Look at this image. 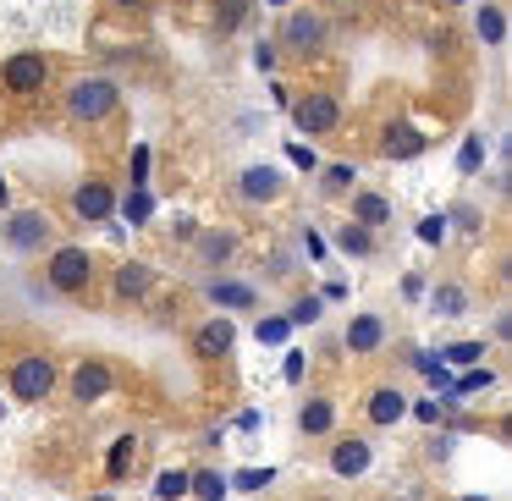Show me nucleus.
Here are the masks:
<instances>
[{
	"instance_id": "9",
	"label": "nucleus",
	"mask_w": 512,
	"mask_h": 501,
	"mask_svg": "<svg viewBox=\"0 0 512 501\" xmlns=\"http://www.w3.org/2000/svg\"><path fill=\"white\" fill-rule=\"evenodd\" d=\"M72 397H78V402L111 397V369H105V364H83L78 375H72Z\"/></svg>"
},
{
	"instance_id": "1",
	"label": "nucleus",
	"mask_w": 512,
	"mask_h": 501,
	"mask_svg": "<svg viewBox=\"0 0 512 501\" xmlns=\"http://www.w3.org/2000/svg\"><path fill=\"white\" fill-rule=\"evenodd\" d=\"M116 100H122V89H116L111 78H83V83L67 89V111L78 116V122H100V116H111Z\"/></svg>"
},
{
	"instance_id": "29",
	"label": "nucleus",
	"mask_w": 512,
	"mask_h": 501,
	"mask_svg": "<svg viewBox=\"0 0 512 501\" xmlns=\"http://www.w3.org/2000/svg\"><path fill=\"white\" fill-rule=\"evenodd\" d=\"M320 309H325L320 298H298V303H292L287 320H292V325H314V320H320Z\"/></svg>"
},
{
	"instance_id": "7",
	"label": "nucleus",
	"mask_w": 512,
	"mask_h": 501,
	"mask_svg": "<svg viewBox=\"0 0 512 501\" xmlns=\"http://www.w3.org/2000/svg\"><path fill=\"white\" fill-rule=\"evenodd\" d=\"M281 39H287L292 50H314L325 39V17L320 12H292L287 28H281Z\"/></svg>"
},
{
	"instance_id": "13",
	"label": "nucleus",
	"mask_w": 512,
	"mask_h": 501,
	"mask_svg": "<svg viewBox=\"0 0 512 501\" xmlns=\"http://www.w3.org/2000/svg\"><path fill=\"white\" fill-rule=\"evenodd\" d=\"M380 342H386V325H380V314H358V320L347 325V347H353V353H375Z\"/></svg>"
},
{
	"instance_id": "26",
	"label": "nucleus",
	"mask_w": 512,
	"mask_h": 501,
	"mask_svg": "<svg viewBox=\"0 0 512 501\" xmlns=\"http://www.w3.org/2000/svg\"><path fill=\"white\" fill-rule=\"evenodd\" d=\"M479 160H485V138H479V133H468V138H463V155H457V166H463L468 177H474V171H479Z\"/></svg>"
},
{
	"instance_id": "22",
	"label": "nucleus",
	"mask_w": 512,
	"mask_h": 501,
	"mask_svg": "<svg viewBox=\"0 0 512 501\" xmlns=\"http://www.w3.org/2000/svg\"><path fill=\"white\" fill-rule=\"evenodd\" d=\"M199 254H204V265H221V259H232V237H226V232L199 237Z\"/></svg>"
},
{
	"instance_id": "21",
	"label": "nucleus",
	"mask_w": 512,
	"mask_h": 501,
	"mask_svg": "<svg viewBox=\"0 0 512 501\" xmlns=\"http://www.w3.org/2000/svg\"><path fill=\"white\" fill-rule=\"evenodd\" d=\"M188 490H193L199 501H221V496H226V479H221V474H188Z\"/></svg>"
},
{
	"instance_id": "41",
	"label": "nucleus",
	"mask_w": 512,
	"mask_h": 501,
	"mask_svg": "<svg viewBox=\"0 0 512 501\" xmlns=\"http://www.w3.org/2000/svg\"><path fill=\"white\" fill-rule=\"evenodd\" d=\"M463 501H485V496H463Z\"/></svg>"
},
{
	"instance_id": "40",
	"label": "nucleus",
	"mask_w": 512,
	"mask_h": 501,
	"mask_svg": "<svg viewBox=\"0 0 512 501\" xmlns=\"http://www.w3.org/2000/svg\"><path fill=\"white\" fill-rule=\"evenodd\" d=\"M116 6H138V0H116Z\"/></svg>"
},
{
	"instance_id": "14",
	"label": "nucleus",
	"mask_w": 512,
	"mask_h": 501,
	"mask_svg": "<svg viewBox=\"0 0 512 501\" xmlns=\"http://www.w3.org/2000/svg\"><path fill=\"white\" fill-rule=\"evenodd\" d=\"M419 149H424V133H413V127H386V138H380L386 160H413Z\"/></svg>"
},
{
	"instance_id": "11",
	"label": "nucleus",
	"mask_w": 512,
	"mask_h": 501,
	"mask_svg": "<svg viewBox=\"0 0 512 501\" xmlns=\"http://www.w3.org/2000/svg\"><path fill=\"white\" fill-rule=\"evenodd\" d=\"M331 468H336L342 479H358V474L369 468V441H358V435H353V441H336V452H331Z\"/></svg>"
},
{
	"instance_id": "10",
	"label": "nucleus",
	"mask_w": 512,
	"mask_h": 501,
	"mask_svg": "<svg viewBox=\"0 0 512 501\" xmlns=\"http://www.w3.org/2000/svg\"><path fill=\"white\" fill-rule=\"evenodd\" d=\"M232 342H237L232 320H210V325H199V336H193L199 358H221V353H232Z\"/></svg>"
},
{
	"instance_id": "4",
	"label": "nucleus",
	"mask_w": 512,
	"mask_h": 501,
	"mask_svg": "<svg viewBox=\"0 0 512 501\" xmlns=\"http://www.w3.org/2000/svg\"><path fill=\"white\" fill-rule=\"evenodd\" d=\"M6 243H12L17 254H34V248H45V243H50V215L17 210L12 221H6Z\"/></svg>"
},
{
	"instance_id": "5",
	"label": "nucleus",
	"mask_w": 512,
	"mask_h": 501,
	"mask_svg": "<svg viewBox=\"0 0 512 501\" xmlns=\"http://www.w3.org/2000/svg\"><path fill=\"white\" fill-rule=\"evenodd\" d=\"M292 122H298L303 133H331V127L342 122V105H336L331 94H309V100L292 105Z\"/></svg>"
},
{
	"instance_id": "16",
	"label": "nucleus",
	"mask_w": 512,
	"mask_h": 501,
	"mask_svg": "<svg viewBox=\"0 0 512 501\" xmlns=\"http://www.w3.org/2000/svg\"><path fill=\"white\" fill-rule=\"evenodd\" d=\"M353 221L358 226H386L391 221V204L380 193H353Z\"/></svg>"
},
{
	"instance_id": "20",
	"label": "nucleus",
	"mask_w": 512,
	"mask_h": 501,
	"mask_svg": "<svg viewBox=\"0 0 512 501\" xmlns=\"http://www.w3.org/2000/svg\"><path fill=\"white\" fill-rule=\"evenodd\" d=\"M331 419H336V408H331V402H325V397H314L309 402V408H303V430H309V435H325V430H331Z\"/></svg>"
},
{
	"instance_id": "8",
	"label": "nucleus",
	"mask_w": 512,
	"mask_h": 501,
	"mask_svg": "<svg viewBox=\"0 0 512 501\" xmlns=\"http://www.w3.org/2000/svg\"><path fill=\"white\" fill-rule=\"evenodd\" d=\"M72 210H78L83 221H111L116 199H111V188H105V182H89V188H78V199H72Z\"/></svg>"
},
{
	"instance_id": "17",
	"label": "nucleus",
	"mask_w": 512,
	"mask_h": 501,
	"mask_svg": "<svg viewBox=\"0 0 512 501\" xmlns=\"http://www.w3.org/2000/svg\"><path fill=\"white\" fill-rule=\"evenodd\" d=\"M210 303H221V309H254V287H243V281H210Z\"/></svg>"
},
{
	"instance_id": "23",
	"label": "nucleus",
	"mask_w": 512,
	"mask_h": 501,
	"mask_svg": "<svg viewBox=\"0 0 512 501\" xmlns=\"http://www.w3.org/2000/svg\"><path fill=\"white\" fill-rule=\"evenodd\" d=\"M149 210H155V199H149L144 188H133V193H127V199H122V215H127V221H133V226H144V221H149Z\"/></svg>"
},
{
	"instance_id": "38",
	"label": "nucleus",
	"mask_w": 512,
	"mask_h": 501,
	"mask_svg": "<svg viewBox=\"0 0 512 501\" xmlns=\"http://www.w3.org/2000/svg\"><path fill=\"white\" fill-rule=\"evenodd\" d=\"M281 375H287V380H303V353H287V364H281Z\"/></svg>"
},
{
	"instance_id": "6",
	"label": "nucleus",
	"mask_w": 512,
	"mask_h": 501,
	"mask_svg": "<svg viewBox=\"0 0 512 501\" xmlns=\"http://www.w3.org/2000/svg\"><path fill=\"white\" fill-rule=\"evenodd\" d=\"M0 78H6V89H12V94H39V89H45V78H50V61L45 56H12Z\"/></svg>"
},
{
	"instance_id": "25",
	"label": "nucleus",
	"mask_w": 512,
	"mask_h": 501,
	"mask_svg": "<svg viewBox=\"0 0 512 501\" xmlns=\"http://www.w3.org/2000/svg\"><path fill=\"white\" fill-rule=\"evenodd\" d=\"M430 303H435V314H463V287H435L430 292Z\"/></svg>"
},
{
	"instance_id": "34",
	"label": "nucleus",
	"mask_w": 512,
	"mask_h": 501,
	"mask_svg": "<svg viewBox=\"0 0 512 501\" xmlns=\"http://www.w3.org/2000/svg\"><path fill=\"white\" fill-rule=\"evenodd\" d=\"M237 485H243V490H265L270 485V468H243V474H237Z\"/></svg>"
},
{
	"instance_id": "12",
	"label": "nucleus",
	"mask_w": 512,
	"mask_h": 501,
	"mask_svg": "<svg viewBox=\"0 0 512 501\" xmlns=\"http://www.w3.org/2000/svg\"><path fill=\"white\" fill-rule=\"evenodd\" d=\"M237 193H243V199H276L281 193V171H270V166H248L243 171V182H237Z\"/></svg>"
},
{
	"instance_id": "42",
	"label": "nucleus",
	"mask_w": 512,
	"mask_h": 501,
	"mask_svg": "<svg viewBox=\"0 0 512 501\" xmlns=\"http://www.w3.org/2000/svg\"><path fill=\"white\" fill-rule=\"evenodd\" d=\"M270 6H287V0H270Z\"/></svg>"
},
{
	"instance_id": "2",
	"label": "nucleus",
	"mask_w": 512,
	"mask_h": 501,
	"mask_svg": "<svg viewBox=\"0 0 512 501\" xmlns=\"http://www.w3.org/2000/svg\"><path fill=\"white\" fill-rule=\"evenodd\" d=\"M45 270H50V287L67 292V298H72V292H83V287L94 281V259L83 254V248H56Z\"/></svg>"
},
{
	"instance_id": "33",
	"label": "nucleus",
	"mask_w": 512,
	"mask_h": 501,
	"mask_svg": "<svg viewBox=\"0 0 512 501\" xmlns=\"http://www.w3.org/2000/svg\"><path fill=\"white\" fill-rule=\"evenodd\" d=\"M127 463H133V435H127V441H116V452H111V479H122Z\"/></svg>"
},
{
	"instance_id": "35",
	"label": "nucleus",
	"mask_w": 512,
	"mask_h": 501,
	"mask_svg": "<svg viewBox=\"0 0 512 501\" xmlns=\"http://www.w3.org/2000/svg\"><path fill=\"white\" fill-rule=\"evenodd\" d=\"M287 160H292V166H303V171H314V166H320L309 144H292V149H287Z\"/></svg>"
},
{
	"instance_id": "36",
	"label": "nucleus",
	"mask_w": 512,
	"mask_h": 501,
	"mask_svg": "<svg viewBox=\"0 0 512 501\" xmlns=\"http://www.w3.org/2000/svg\"><path fill=\"white\" fill-rule=\"evenodd\" d=\"M419 237H424V243H441V237H446V221H441V215H430V221H419Z\"/></svg>"
},
{
	"instance_id": "31",
	"label": "nucleus",
	"mask_w": 512,
	"mask_h": 501,
	"mask_svg": "<svg viewBox=\"0 0 512 501\" xmlns=\"http://www.w3.org/2000/svg\"><path fill=\"white\" fill-rule=\"evenodd\" d=\"M490 380H496V375H490V369H468V375H463V380H457V386H452V397H463V391H485Z\"/></svg>"
},
{
	"instance_id": "15",
	"label": "nucleus",
	"mask_w": 512,
	"mask_h": 501,
	"mask_svg": "<svg viewBox=\"0 0 512 501\" xmlns=\"http://www.w3.org/2000/svg\"><path fill=\"white\" fill-rule=\"evenodd\" d=\"M402 413H408V402H402V391L380 386L375 397H369V419H375V424H397Z\"/></svg>"
},
{
	"instance_id": "3",
	"label": "nucleus",
	"mask_w": 512,
	"mask_h": 501,
	"mask_svg": "<svg viewBox=\"0 0 512 501\" xmlns=\"http://www.w3.org/2000/svg\"><path fill=\"white\" fill-rule=\"evenodd\" d=\"M50 386H56V364L50 358H17L12 364V397L17 402H45L50 397Z\"/></svg>"
},
{
	"instance_id": "37",
	"label": "nucleus",
	"mask_w": 512,
	"mask_h": 501,
	"mask_svg": "<svg viewBox=\"0 0 512 501\" xmlns=\"http://www.w3.org/2000/svg\"><path fill=\"white\" fill-rule=\"evenodd\" d=\"M149 177V149H133V188H144Z\"/></svg>"
},
{
	"instance_id": "19",
	"label": "nucleus",
	"mask_w": 512,
	"mask_h": 501,
	"mask_svg": "<svg viewBox=\"0 0 512 501\" xmlns=\"http://www.w3.org/2000/svg\"><path fill=\"white\" fill-rule=\"evenodd\" d=\"M116 292H122V298H144L149 292V265H122L116 270Z\"/></svg>"
},
{
	"instance_id": "30",
	"label": "nucleus",
	"mask_w": 512,
	"mask_h": 501,
	"mask_svg": "<svg viewBox=\"0 0 512 501\" xmlns=\"http://www.w3.org/2000/svg\"><path fill=\"white\" fill-rule=\"evenodd\" d=\"M353 177H358L353 166H325V188H331V193H347V188H353Z\"/></svg>"
},
{
	"instance_id": "27",
	"label": "nucleus",
	"mask_w": 512,
	"mask_h": 501,
	"mask_svg": "<svg viewBox=\"0 0 512 501\" xmlns=\"http://www.w3.org/2000/svg\"><path fill=\"white\" fill-rule=\"evenodd\" d=\"M336 243H342L347 254H369V226H353V221H347V226H342V237H336Z\"/></svg>"
},
{
	"instance_id": "24",
	"label": "nucleus",
	"mask_w": 512,
	"mask_h": 501,
	"mask_svg": "<svg viewBox=\"0 0 512 501\" xmlns=\"http://www.w3.org/2000/svg\"><path fill=\"white\" fill-rule=\"evenodd\" d=\"M155 496H160V501L188 496V474H182V468H166V474H160V485H155Z\"/></svg>"
},
{
	"instance_id": "28",
	"label": "nucleus",
	"mask_w": 512,
	"mask_h": 501,
	"mask_svg": "<svg viewBox=\"0 0 512 501\" xmlns=\"http://www.w3.org/2000/svg\"><path fill=\"white\" fill-rule=\"evenodd\" d=\"M485 358V342H452L446 347V364H479Z\"/></svg>"
},
{
	"instance_id": "32",
	"label": "nucleus",
	"mask_w": 512,
	"mask_h": 501,
	"mask_svg": "<svg viewBox=\"0 0 512 501\" xmlns=\"http://www.w3.org/2000/svg\"><path fill=\"white\" fill-rule=\"evenodd\" d=\"M287 331H292V320H259V342H287Z\"/></svg>"
},
{
	"instance_id": "39",
	"label": "nucleus",
	"mask_w": 512,
	"mask_h": 501,
	"mask_svg": "<svg viewBox=\"0 0 512 501\" xmlns=\"http://www.w3.org/2000/svg\"><path fill=\"white\" fill-rule=\"evenodd\" d=\"M6 199H12V193H6V182H0V210H6Z\"/></svg>"
},
{
	"instance_id": "18",
	"label": "nucleus",
	"mask_w": 512,
	"mask_h": 501,
	"mask_svg": "<svg viewBox=\"0 0 512 501\" xmlns=\"http://www.w3.org/2000/svg\"><path fill=\"white\" fill-rule=\"evenodd\" d=\"M474 28H479V39H485V45H501V39H507V17H501V6H479Z\"/></svg>"
}]
</instances>
